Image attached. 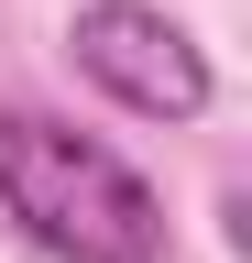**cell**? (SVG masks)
<instances>
[{"mask_svg":"<svg viewBox=\"0 0 252 263\" xmlns=\"http://www.w3.org/2000/svg\"><path fill=\"white\" fill-rule=\"evenodd\" d=\"M66 55H77V77L121 99L132 121H198L208 110V55H198V33H186L176 11H153V0H88V11L66 22Z\"/></svg>","mask_w":252,"mask_h":263,"instance_id":"2","label":"cell"},{"mask_svg":"<svg viewBox=\"0 0 252 263\" xmlns=\"http://www.w3.org/2000/svg\"><path fill=\"white\" fill-rule=\"evenodd\" d=\"M0 209L22 219V241L55 263H165V197L132 154H110L99 132L0 110Z\"/></svg>","mask_w":252,"mask_h":263,"instance_id":"1","label":"cell"}]
</instances>
